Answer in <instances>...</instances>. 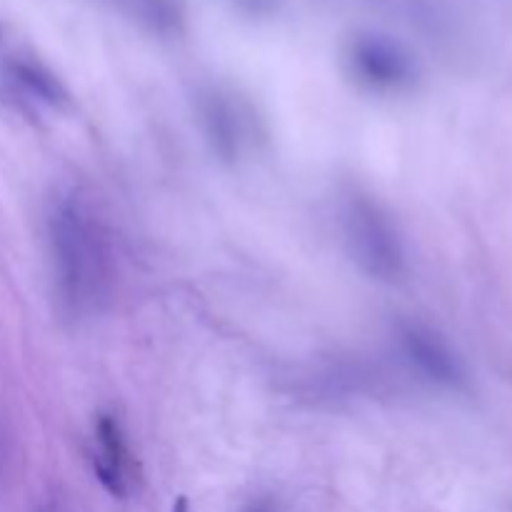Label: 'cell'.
<instances>
[{"label":"cell","mask_w":512,"mask_h":512,"mask_svg":"<svg viewBox=\"0 0 512 512\" xmlns=\"http://www.w3.org/2000/svg\"><path fill=\"white\" fill-rule=\"evenodd\" d=\"M48 243L65 315L90 318L100 313L115 288V250L93 205L78 193L60 195L48 215Z\"/></svg>","instance_id":"6da1fadb"},{"label":"cell","mask_w":512,"mask_h":512,"mask_svg":"<svg viewBox=\"0 0 512 512\" xmlns=\"http://www.w3.org/2000/svg\"><path fill=\"white\" fill-rule=\"evenodd\" d=\"M345 248L365 275L395 283L408 270V253L398 223L373 195L350 190L340 205Z\"/></svg>","instance_id":"7a4b0ae2"},{"label":"cell","mask_w":512,"mask_h":512,"mask_svg":"<svg viewBox=\"0 0 512 512\" xmlns=\"http://www.w3.org/2000/svg\"><path fill=\"white\" fill-rule=\"evenodd\" d=\"M345 65L355 83L370 93H405L418 80L413 55L398 40L385 35H355L345 50Z\"/></svg>","instance_id":"3957f363"},{"label":"cell","mask_w":512,"mask_h":512,"mask_svg":"<svg viewBox=\"0 0 512 512\" xmlns=\"http://www.w3.org/2000/svg\"><path fill=\"white\" fill-rule=\"evenodd\" d=\"M398 350L415 375L435 388H460L465 383V370L458 355L435 330L420 323H400L395 330Z\"/></svg>","instance_id":"277c9868"},{"label":"cell","mask_w":512,"mask_h":512,"mask_svg":"<svg viewBox=\"0 0 512 512\" xmlns=\"http://www.w3.org/2000/svg\"><path fill=\"white\" fill-rule=\"evenodd\" d=\"M198 120L213 155H218L223 163H238L243 158L248 125H245L243 110L230 100V95L220 90H208L200 95Z\"/></svg>","instance_id":"5b68a950"},{"label":"cell","mask_w":512,"mask_h":512,"mask_svg":"<svg viewBox=\"0 0 512 512\" xmlns=\"http://www.w3.org/2000/svg\"><path fill=\"white\" fill-rule=\"evenodd\" d=\"M93 440L95 478L113 498H125L130 490V480H133L135 460L120 420L108 413L98 415L93 425Z\"/></svg>","instance_id":"8992f818"},{"label":"cell","mask_w":512,"mask_h":512,"mask_svg":"<svg viewBox=\"0 0 512 512\" xmlns=\"http://www.w3.org/2000/svg\"><path fill=\"white\" fill-rule=\"evenodd\" d=\"M13 75L30 95L40 98L43 103L60 105L63 100H68V93H65V88L60 85V80L55 78L50 70H45L43 65L18 60V63H13Z\"/></svg>","instance_id":"52a82bcc"},{"label":"cell","mask_w":512,"mask_h":512,"mask_svg":"<svg viewBox=\"0 0 512 512\" xmlns=\"http://www.w3.org/2000/svg\"><path fill=\"white\" fill-rule=\"evenodd\" d=\"M243 512H280L278 503H273V500H255V503H250L248 508H245Z\"/></svg>","instance_id":"ba28073f"},{"label":"cell","mask_w":512,"mask_h":512,"mask_svg":"<svg viewBox=\"0 0 512 512\" xmlns=\"http://www.w3.org/2000/svg\"><path fill=\"white\" fill-rule=\"evenodd\" d=\"M173 512H190L188 498H183V495H180V498L175 500V505H173Z\"/></svg>","instance_id":"9c48e42d"}]
</instances>
